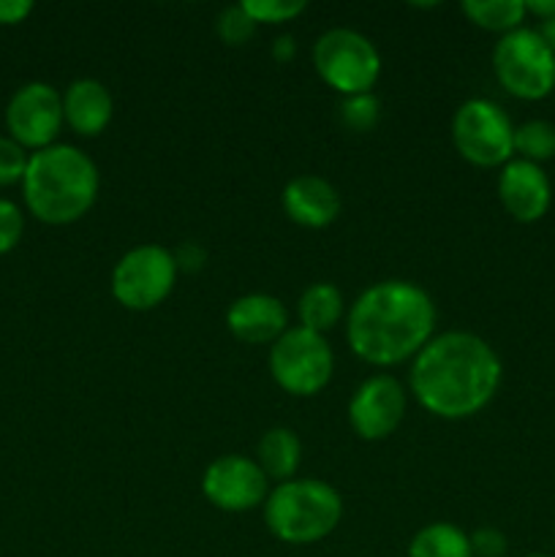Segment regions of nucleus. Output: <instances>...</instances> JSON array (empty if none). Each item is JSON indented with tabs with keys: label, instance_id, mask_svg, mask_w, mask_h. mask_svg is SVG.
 <instances>
[{
	"label": "nucleus",
	"instance_id": "2eb2a0df",
	"mask_svg": "<svg viewBox=\"0 0 555 557\" xmlns=\"http://www.w3.org/2000/svg\"><path fill=\"white\" fill-rule=\"evenodd\" d=\"M288 326L283 299L264 292L243 294L226 310V330L245 346H272Z\"/></svg>",
	"mask_w": 555,
	"mask_h": 557
},
{
	"label": "nucleus",
	"instance_id": "a211bd4d",
	"mask_svg": "<svg viewBox=\"0 0 555 557\" xmlns=\"http://www.w3.org/2000/svg\"><path fill=\"white\" fill-rule=\"evenodd\" d=\"M346 297H343L341 288L330 281L310 283L297 299V319L299 326L310 332H319V335H326V332L335 330L343 319H346Z\"/></svg>",
	"mask_w": 555,
	"mask_h": 557
},
{
	"label": "nucleus",
	"instance_id": "9d476101",
	"mask_svg": "<svg viewBox=\"0 0 555 557\" xmlns=\"http://www.w3.org/2000/svg\"><path fill=\"white\" fill-rule=\"evenodd\" d=\"M63 125V92L49 82H27L5 103V131L27 152L58 145Z\"/></svg>",
	"mask_w": 555,
	"mask_h": 557
},
{
	"label": "nucleus",
	"instance_id": "6e6552de",
	"mask_svg": "<svg viewBox=\"0 0 555 557\" xmlns=\"http://www.w3.org/2000/svg\"><path fill=\"white\" fill-rule=\"evenodd\" d=\"M498 85L522 101H539L555 90V52L536 27H517L498 38L493 49Z\"/></svg>",
	"mask_w": 555,
	"mask_h": 557
},
{
	"label": "nucleus",
	"instance_id": "0eeeda50",
	"mask_svg": "<svg viewBox=\"0 0 555 557\" xmlns=\"http://www.w3.org/2000/svg\"><path fill=\"white\" fill-rule=\"evenodd\" d=\"M177 275L172 250L158 243H145L120 256L109 288L120 308L131 313H147L161 308L172 297Z\"/></svg>",
	"mask_w": 555,
	"mask_h": 557
},
{
	"label": "nucleus",
	"instance_id": "393cba45",
	"mask_svg": "<svg viewBox=\"0 0 555 557\" xmlns=\"http://www.w3.org/2000/svg\"><path fill=\"white\" fill-rule=\"evenodd\" d=\"M30 152L22 145H16L11 136H0V188L9 185H22V177L27 172Z\"/></svg>",
	"mask_w": 555,
	"mask_h": 557
},
{
	"label": "nucleus",
	"instance_id": "6ab92c4d",
	"mask_svg": "<svg viewBox=\"0 0 555 557\" xmlns=\"http://www.w3.org/2000/svg\"><path fill=\"white\" fill-rule=\"evenodd\" d=\"M408 557H473L471 539L452 522H430L408 542Z\"/></svg>",
	"mask_w": 555,
	"mask_h": 557
},
{
	"label": "nucleus",
	"instance_id": "9b49d317",
	"mask_svg": "<svg viewBox=\"0 0 555 557\" xmlns=\"http://www.w3.org/2000/svg\"><path fill=\"white\" fill-rule=\"evenodd\" d=\"M270 479L254 457L221 455L201 473V495L207 504L226 515H245L261 509L270 495Z\"/></svg>",
	"mask_w": 555,
	"mask_h": 557
},
{
	"label": "nucleus",
	"instance_id": "20e7f679",
	"mask_svg": "<svg viewBox=\"0 0 555 557\" xmlns=\"http://www.w3.org/2000/svg\"><path fill=\"white\" fill-rule=\"evenodd\" d=\"M264 525L288 547H310L324 542L343 522V495L321 479H288L267 495Z\"/></svg>",
	"mask_w": 555,
	"mask_h": 557
},
{
	"label": "nucleus",
	"instance_id": "dca6fc26",
	"mask_svg": "<svg viewBox=\"0 0 555 557\" xmlns=\"http://www.w3.org/2000/svg\"><path fill=\"white\" fill-rule=\"evenodd\" d=\"M114 117V98L96 76L74 79L63 90V120L82 139H96Z\"/></svg>",
	"mask_w": 555,
	"mask_h": 557
},
{
	"label": "nucleus",
	"instance_id": "473e14b6",
	"mask_svg": "<svg viewBox=\"0 0 555 557\" xmlns=\"http://www.w3.org/2000/svg\"><path fill=\"white\" fill-rule=\"evenodd\" d=\"M526 557H550V555H542V553H533V555H526Z\"/></svg>",
	"mask_w": 555,
	"mask_h": 557
},
{
	"label": "nucleus",
	"instance_id": "39448f33",
	"mask_svg": "<svg viewBox=\"0 0 555 557\" xmlns=\"http://www.w3.org/2000/svg\"><path fill=\"white\" fill-rule=\"evenodd\" d=\"M267 368L278 389L292 397H316L330 386L335 373V354L326 335L305 326H288L270 346Z\"/></svg>",
	"mask_w": 555,
	"mask_h": 557
},
{
	"label": "nucleus",
	"instance_id": "2f4dec72",
	"mask_svg": "<svg viewBox=\"0 0 555 557\" xmlns=\"http://www.w3.org/2000/svg\"><path fill=\"white\" fill-rule=\"evenodd\" d=\"M536 30H539V36H542L544 41H547V47L553 49V52H555V16H553V20L539 22Z\"/></svg>",
	"mask_w": 555,
	"mask_h": 557
},
{
	"label": "nucleus",
	"instance_id": "4be33fe9",
	"mask_svg": "<svg viewBox=\"0 0 555 557\" xmlns=\"http://www.w3.org/2000/svg\"><path fill=\"white\" fill-rule=\"evenodd\" d=\"M337 114L351 134H370L381 123V101L373 92H357L343 98Z\"/></svg>",
	"mask_w": 555,
	"mask_h": 557
},
{
	"label": "nucleus",
	"instance_id": "cd10ccee",
	"mask_svg": "<svg viewBox=\"0 0 555 557\" xmlns=\"http://www.w3.org/2000/svg\"><path fill=\"white\" fill-rule=\"evenodd\" d=\"M177 272H199L207 261V250L199 243H183L172 250Z\"/></svg>",
	"mask_w": 555,
	"mask_h": 557
},
{
	"label": "nucleus",
	"instance_id": "423d86ee",
	"mask_svg": "<svg viewBox=\"0 0 555 557\" xmlns=\"http://www.w3.org/2000/svg\"><path fill=\"white\" fill-rule=\"evenodd\" d=\"M310 58L319 79L343 98L373 92L384 65L375 44L354 27H330L321 33Z\"/></svg>",
	"mask_w": 555,
	"mask_h": 557
},
{
	"label": "nucleus",
	"instance_id": "7ed1b4c3",
	"mask_svg": "<svg viewBox=\"0 0 555 557\" xmlns=\"http://www.w3.org/2000/svg\"><path fill=\"white\" fill-rule=\"evenodd\" d=\"M101 194V172L85 150L74 145L30 152L22 177V199L27 212L47 226H71L96 207Z\"/></svg>",
	"mask_w": 555,
	"mask_h": 557
},
{
	"label": "nucleus",
	"instance_id": "1a4fd4ad",
	"mask_svg": "<svg viewBox=\"0 0 555 557\" xmlns=\"http://www.w3.org/2000/svg\"><path fill=\"white\" fill-rule=\"evenodd\" d=\"M452 145L471 166L501 169L515 158V123L490 98H468L452 117Z\"/></svg>",
	"mask_w": 555,
	"mask_h": 557
},
{
	"label": "nucleus",
	"instance_id": "bb28decb",
	"mask_svg": "<svg viewBox=\"0 0 555 557\" xmlns=\"http://www.w3.org/2000/svg\"><path fill=\"white\" fill-rule=\"evenodd\" d=\"M471 539L473 557H504L506 549H509V542H506L504 533L493 525L477 528L473 533H468Z\"/></svg>",
	"mask_w": 555,
	"mask_h": 557
},
{
	"label": "nucleus",
	"instance_id": "c756f323",
	"mask_svg": "<svg viewBox=\"0 0 555 557\" xmlns=\"http://www.w3.org/2000/svg\"><path fill=\"white\" fill-rule=\"evenodd\" d=\"M270 54L278 63H292V60L297 58V38H294L292 33H281V36L272 41Z\"/></svg>",
	"mask_w": 555,
	"mask_h": 557
},
{
	"label": "nucleus",
	"instance_id": "ddd939ff",
	"mask_svg": "<svg viewBox=\"0 0 555 557\" xmlns=\"http://www.w3.org/2000/svg\"><path fill=\"white\" fill-rule=\"evenodd\" d=\"M498 201L517 223H536L553 205V183L539 163L511 158L498 172Z\"/></svg>",
	"mask_w": 555,
	"mask_h": 557
},
{
	"label": "nucleus",
	"instance_id": "c85d7f7f",
	"mask_svg": "<svg viewBox=\"0 0 555 557\" xmlns=\"http://www.w3.org/2000/svg\"><path fill=\"white\" fill-rule=\"evenodd\" d=\"M33 14L30 0H0V25H20Z\"/></svg>",
	"mask_w": 555,
	"mask_h": 557
},
{
	"label": "nucleus",
	"instance_id": "aec40b11",
	"mask_svg": "<svg viewBox=\"0 0 555 557\" xmlns=\"http://www.w3.org/2000/svg\"><path fill=\"white\" fill-rule=\"evenodd\" d=\"M460 11L471 25L488 33H498V36L522 27L528 16L526 0H462Z\"/></svg>",
	"mask_w": 555,
	"mask_h": 557
},
{
	"label": "nucleus",
	"instance_id": "5701e85b",
	"mask_svg": "<svg viewBox=\"0 0 555 557\" xmlns=\"http://www.w3.org/2000/svg\"><path fill=\"white\" fill-rule=\"evenodd\" d=\"M256 22L250 20V14L245 11L243 3H232L218 14L215 20V33L226 47H245V44L254 38Z\"/></svg>",
	"mask_w": 555,
	"mask_h": 557
},
{
	"label": "nucleus",
	"instance_id": "f03ea898",
	"mask_svg": "<svg viewBox=\"0 0 555 557\" xmlns=\"http://www.w3.org/2000/svg\"><path fill=\"white\" fill-rule=\"evenodd\" d=\"M346 343L370 368H397L435 335V302L419 283L390 277L365 288L346 310Z\"/></svg>",
	"mask_w": 555,
	"mask_h": 557
},
{
	"label": "nucleus",
	"instance_id": "f8f14e48",
	"mask_svg": "<svg viewBox=\"0 0 555 557\" xmlns=\"http://www.w3.org/2000/svg\"><path fill=\"white\" fill-rule=\"evenodd\" d=\"M408 413V389L390 373H375L348 400V428L357 438L375 444L395 435Z\"/></svg>",
	"mask_w": 555,
	"mask_h": 557
},
{
	"label": "nucleus",
	"instance_id": "4468645a",
	"mask_svg": "<svg viewBox=\"0 0 555 557\" xmlns=\"http://www.w3.org/2000/svg\"><path fill=\"white\" fill-rule=\"evenodd\" d=\"M281 207L294 226L319 232V228L332 226L341 218L343 199L341 190L326 177H319V174H297V177H292L283 185Z\"/></svg>",
	"mask_w": 555,
	"mask_h": 557
},
{
	"label": "nucleus",
	"instance_id": "b1692460",
	"mask_svg": "<svg viewBox=\"0 0 555 557\" xmlns=\"http://www.w3.org/2000/svg\"><path fill=\"white\" fill-rule=\"evenodd\" d=\"M243 5L256 25H286L308 9L305 0H243Z\"/></svg>",
	"mask_w": 555,
	"mask_h": 557
},
{
	"label": "nucleus",
	"instance_id": "f257e3e1",
	"mask_svg": "<svg viewBox=\"0 0 555 557\" xmlns=\"http://www.w3.org/2000/svg\"><path fill=\"white\" fill-rule=\"evenodd\" d=\"M504 381L498 351L484 337L449 330L430 337L411 359L408 392L422 411L444 422H462L495 400Z\"/></svg>",
	"mask_w": 555,
	"mask_h": 557
},
{
	"label": "nucleus",
	"instance_id": "a878e982",
	"mask_svg": "<svg viewBox=\"0 0 555 557\" xmlns=\"http://www.w3.org/2000/svg\"><path fill=\"white\" fill-rule=\"evenodd\" d=\"M25 234V212L16 201L0 199V256L11 253Z\"/></svg>",
	"mask_w": 555,
	"mask_h": 557
},
{
	"label": "nucleus",
	"instance_id": "f3484780",
	"mask_svg": "<svg viewBox=\"0 0 555 557\" xmlns=\"http://www.w3.org/2000/svg\"><path fill=\"white\" fill-rule=\"evenodd\" d=\"M254 460L270 482L283 484L288 479H297L299 462H303V441L292 428L278 424L261 435Z\"/></svg>",
	"mask_w": 555,
	"mask_h": 557
},
{
	"label": "nucleus",
	"instance_id": "412c9836",
	"mask_svg": "<svg viewBox=\"0 0 555 557\" xmlns=\"http://www.w3.org/2000/svg\"><path fill=\"white\" fill-rule=\"evenodd\" d=\"M515 158L542 166L555 158V123L542 117L515 125Z\"/></svg>",
	"mask_w": 555,
	"mask_h": 557
},
{
	"label": "nucleus",
	"instance_id": "7c9ffc66",
	"mask_svg": "<svg viewBox=\"0 0 555 557\" xmlns=\"http://www.w3.org/2000/svg\"><path fill=\"white\" fill-rule=\"evenodd\" d=\"M526 14L536 16L539 22L553 20V16H555V0H526Z\"/></svg>",
	"mask_w": 555,
	"mask_h": 557
}]
</instances>
